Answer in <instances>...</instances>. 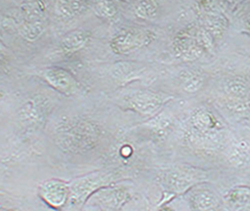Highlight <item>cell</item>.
Instances as JSON below:
<instances>
[{
  "label": "cell",
  "mask_w": 250,
  "mask_h": 211,
  "mask_svg": "<svg viewBox=\"0 0 250 211\" xmlns=\"http://www.w3.org/2000/svg\"><path fill=\"white\" fill-rule=\"evenodd\" d=\"M102 130L93 120L70 117L59 123L54 131L56 145L66 153L82 154L92 150L100 142Z\"/></svg>",
  "instance_id": "1"
},
{
  "label": "cell",
  "mask_w": 250,
  "mask_h": 211,
  "mask_svg": "<svg viewBox=\"0 0 250 211\" xmlns=\"http://www.w3.org/2000/svg\"><path fill=\"white\" fill-rule=\"evenodd\" d=\"M109 172L96 171L79 176L68 182L69 197L62 211H79L83 205L101 189L112 182Z\"/></svg>",
  "instance_id": "2"
},
{
  "label": "cell",
  "mask_w": 250,
  "mask_h": 211,
  "mask_svg": "<svg viewBox=\"0 0 250 211\" xmlns=\"http://www.w3.org/2000/svg\"><path fill=\"white\" fill-rule=\"evenodd\" d=\"M156 34L153 30L143 27H131L119 31L110 41L111 50L118 55H129L150 44Z\"/></svg>",
  "instance_id": "3"
},
{
  "label": "cell",
  "mask_w": 250,
  "mask_h": 211,
  "mask_svg": "<svg viewBox=\"0 0 250 211\" xmlns=\"http://www.w3.org/2000/svg\"><path fill=\"white\" fill-rule=\"evenodd\" d=\"M52 110V101L44 95H35L26 100L18 110L21 125L34 129L41 126Z\"/></svg>",
  "instance_id": "4"
},
{
  "label": "cell",
  "mask_w": 250,
  "mask_h": 211,
  "mask_svg": "<svg viewBox=\"0 0 250 211\" xmlns=\"http://www.w3.org/2000/svg\"><path fill=\"white\" fill-rule=\"evenodd\" d=\"M203 177L200 172L186 167L174 168L164 172L162 182L170 194H179L188 191L191 188L199 185Z\"/></svg>",
  "instance_id": "5"
},
{
  "label": "cell",
  "mask_w": 250,
  "mask_h": 211,
  "mask_svg": "<svg viewBox=\"0 0 250 211\" xmlns=\"http://www.w3.org/2000/svg\"><path fill=\"white\" fill-rule=\"evenodd\" d=\"M38 195L52 209L62 211L69 197L68 182L61 179L46 180L38 186Z\"/></svg>",
  "instance_id": "6"
},
{
  "label": "cell",
  "mask_w": 250,
  "mask_h": 211,
  "mask_svg": "<svg viewBox=\"0 0 250 211\" xmlns=\"http://www.w3.org/2000/svg\"><path fill=\"white\" fill-rule=\"evenodd\" d=\"M41 76L53 89L65 96H75L81 90L78 80L61 66H48L41 71Z\"/></svg>",
  "instance_id": "7"
},
{
  "label": "cell",
  "mask_w": 250,
  "mask_h": 211,
  "mask_svg": "<svg viewBox=\"0 0 250 211\" xmlns=\"http://www.w3.org/2000/svg\"><path fill=\"white\" fill-rule=\"evenodd\" d=\"M125 107L142 116H152L162 107L165 99L162 95L151 91H140L128 96L125 101Z\"/></svg>",
  "instance_id": "8"
},
{
  "label": "cell",
  "mask_w": 250,
  "mask_h": 211,
  "mask_svg": "<svg viewBox=\"0 0 250 211\" xmlns=\"http://www.w3.org/2000/svg\"><path fill=\"white\" fill-rule=\"evenodd\" d=\"M190 124L195 133L205 139L214 138L216 133L223 128L219 119L203 106L193 110L190 115Z\"/></svg>",
  "instance_id": "9"
},
{
  "label": "cell",
  "mask_w": 250,
  "mask_h": 211,
  "mask_svg": "<svg viewBox=\"0 0 250 211\" xmlns=\"http://www.w3.org/2000/svg\"><path fill=\"white\" fill-rule=\"evenodd\" d=\"M188 199L191 211H215L219 205L216 193L200 184L188 191Z\"/></svg>",
  "instance_id": "10"
},
{
  "label": "cell",
  "mask_w": 250,
  "mask_h": 211,
  "mask_svg": "<svg viewBox=\"0 0 250 211\" xmlns=\"http://www.w3.org/2000/svg\"><path fill=\"white\" fill-rule=\"evenodd\" d=\"M173 49L175 55L185 61L196 60L203 53V48L196 37L188 34H179L173 41Z\"/></svg>",
  "instance_id": "11"
},
{
  "label": "cell",
  "mask_w": 250,
  "mask_h": 211,
  "mask_svg": "<svg viewBox=\"0 0 250 211\" xmlns=\"http://www.w3.org/2000/svg\"><path fill=\"white\" fill-rule=\"evenodd\" d=\"M91 38V32L85 29H73L65 33L59 42V49L64 55L74 54L83 49Z\"/></svg>",
  "instance_id": "12"
},
{
  "label": "cell",
  "mask_w": 250,
  "mask_h": 211,
  "mask_svg": "<svg viewBox=\"0 0 250 211\" xmlns=\"http://www.w3.org/2000/svg\"><path fill=\"white\" fill-rule=\"evenodd\" d=\"M224 201L230 211H249L250 187L238 186L231 188L225 194Z\"/></svg>",
  "instance_id": "13"
},
{
  "label": "cell",
  "mask_w": 250,
  "mask_h": 211,
  "mask_svg": "<svg viewBox=\"0 0 250 211\" xmlns=\"http://www.w3.org/2000/svg\"><path fill=\"white\" fill-rule=\"evenodd\" d=\"M96 193L101 194L99 196V200L104 205L113 209H119L130 199V194L128 191L117 187L106 186L98 190Z\"/></svg>",
  "instance_id": "14"
},
{
  "label": "cell",
  "mask_w": 250,
  "mask_h": 211,
  "mask_svg": "<svg viewBox=\"0 0 250 211\" xmlns=\"http://www.w3.org/2000/svg\"><path fill=\"white\" fill-rule=\"evenodd\" d=\"M90 3L86 1L62 0L54 4L56 15L62 20H70L82 15L89 8Z\"/></svg>",
  "instance_id": "15"
},
{
  "label": "cell",
  "mask_w": 250,
  "mask_h": 211,
  "mask_svg": "<svg viewBox=\"0 0 250 211\" xmlns=\"http://www.w3.org/2000/svg\"><path fill=\"white\" fill-rule=\"evenodd\" d=\"M140 64L130 62H119L114 63L110 68L111 76L119 82H127L136 79L144 71Z\"/></svg>",
  "instance_id": "16"
},
{
  "label": "cell",
  "mask_w": 250,
  "mask_h": 211,
  "mask_svg": "<svg viewBox=\"0 0 250 211\" xmlns=\"http://www.w3.org/2000/svg\"><path fill=\"white\" fill-rule=\"evenodd\" d=\"M182 88L188 93H194L204 85V75L195 69H184L179 74Z\"/></svg>",
  "instance_id": "17"
},
{
  "label": "cell",
  "mask_w": 250,
  "mask_h": 211,
  "mask_svg": "<svg viewBox=\"0 0 250 211\" xmlns=\"http://www.w3.org/2000/svg\"><path fill=\"white\" fill-rule=\"evenodd\" d=\"M21 10L23 15V21H43L45 3L44 2H23L21 4Z\"/></svg>",
  "instance_id": "18"
},
{
  "label": "cell",
  "mask_w": 250,
  "mask_h": 211,
  "mask_svg": "<svg viewBox=\"0 0 250 211\" xmlns=\"http://www.w3.org/2000/svg\"><path fill=\"white\" fill-rule=\"evenodd\" d=\"M44 31V23L43 21H23L20 27V34L29 42H33L37 40Z\"/></svg>",
  "instance_id": "19"
},
{
  "label": "cell",
  "mask_w": 250,
  "mask_h": 211,
  "mask_svg": "<svg viewBox=\"0 0 250 211\" xmlns=\"http://www.w3.org/2000/svg\"><path fill=\"white\" fill-rule=\"evenodd\" d=\"M158 3L155 1H140L134 6V14L142 20H150L156 17Z\"/></svg>",
  "instance_id": "20"
},
{
  "label": "cell",
  "mask_w": 250,
  "mask_h": 211,
  "mask_svg": "<svg viewBox=\"0 0 250 211\" xmlns=\"http://www.w3.org/2000/svg\"><path fill=\"white\" fill-rule=\"evenodd\" d=\"M93 10L95 14L106 21H111L117 14V7L114 2L111 1H97L93 3Z\"/></svg>",
  "instance_id": "21"
},
{
  "label": "cell",
  "mask_w": 250,
  "mask_h": 211,
  "mask_svg": "<svg viewBox=\"0 0 250 211\" xmlns=\"http://www.w3.org/2000/svg\"><path fill=\"white\" fill-rule=\"evenodd\" d=\"M157 211H175L173 208L169 207V206H166V205H162L158 208Z\"/></svg>",
  "instance_id": "22"
},
{
  "label": "cell",
  "mask_w": 250,
  "mask_h": 211,
  "mask_svg": "<svg viewBox=\"0 0 250 211\" xmlns=\"http://www.w3.org/2000/svg\"><path fill=\"white\" fill-rule=\"evenodd\" d=\"M245 25L247 27V29L250 31V17L247 19V21H245Z\"/></svg>",
  "instance_id": "23"
},
{
  "label": "cell",
  "mask_w": 250,
  "mask_h": 211,
  "mask_svg": "<svg viewBox=\"0 0 250 211\" xmlns=\"http://www.w3.org/2000/svg\"><path fill=\"white\" fill-rule=\"evenodd\" d=\"M3 49H4V46H3V44H2V43H1V41H0V51H1V50H3Z\"/></svg>",
  "instance_id": "24"
},
{
  "label": "cell",
  "mask_w": 250,
  "mask_h": 211,
  "mask_svg": "<svg viewBox=\"0 0 250 211\" xmlns=\"http://www.w3.org/2000/svg\"><path fill=\"white\" fill-rule=\"evenodd\" d=\"M3 95H4V93H3V91L2 90H0V99L3 97Z\"/></svg>",
  "instance_id": "25"
},
{
  "label": "cell",
  "mask_w": 250,
  "mask_h": 211,
  "mask_svg": "<svg viewBox=\"0 0 250 211\" xmlns=\"http://www.w3.org/2000/svg\"><path fill=\"white\" fill-rule=\"evenodd\" d=\"M0 211H15V210H10V209H2Z\"/></svg>",
  "instance_id": "26"
}]
</instances>
